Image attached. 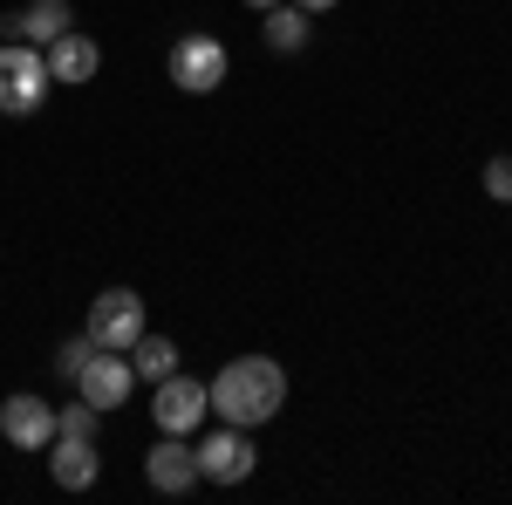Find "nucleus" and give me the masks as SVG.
I'll return each mask as SVG.
<instances>
[{"mask_svg":"<svg viewBox=\"0 0 512 505\" xmlns=\"http://www.w3.org/2000/svg\"><path fill=\"white\" fill-rule=\"evenodd\" d=\"M205 396H212V410H219V424H267L280 403H287V369H280L274 355H239V362H226L212 383H205Z\"/></svg>","mask_w":512,"mask_h":505,"instance_id":"nucleus-1","label":"nucleus"},{"mask_svg":"<svg viewBox=\"0 0 512 505\" xmlns=\"http://www.w3.org/2000/svg\"><path fill=\"white\" fill-rule=\"evenodd\" d=\"M48 55L35 41H0V117H35L48 96Z\"/></svg>","mask_w":512,"mask_h":505,"instance_id":"nucleus-2","label":"nucleus"},{"mask_svg":"<svg viewBox=\"0 0 512 505\" xmlns=\"http://www.w3.org/2000/svg\"><path fill=\"white\" fill-rule=\"evenodd\" d=\"M171 82L185 96H212L226 82V41L219 35H178L171 41Z\"/></svg>","mask_w":512,"mask_h":505,"instance_id":"nucleus-3","label":"nucleus"},{"mask_svg":"<svg viewBox=\"0 0 512 505\" xmlns=\"http://www.w3.org/2000/svg\"><path fill=\"white\" fill-rule=\"evenodd\" d=\"M96 349H130L137 335H144V294H130V287H110V294H96L89 301V328H82Z\"/></svg>","mask_w":512,"mask_h":505,"instance_id":"nucleus-4","label":"nucleus"},{"mask_svg":"<svg viewBox=\"0 0 512 505\" xmlns=\"http://www.w3.org/2000/svg\"><path fill=\"white\" fill-rule=\"evenodd\" d=\"M253 465H260V451H253V437L239 424H219L198 444V478H212V485H246Z\"/></svg>","mask_w":512,"mask_h":505,"instance_id":"nucleus-5","label":"nucleus"},{"mask_svg":"<svg viewBox=\"0 0 512 505\" xmlns=\"http://www.w3.org/2000/svg\"><path fill=\"white\" fill-rule=\"evenodd\" d=\"M205 410H212V396H205V383L198 376H164L158 396H151V417H158V430H171V437H192L198 424H205Z\"/></svg>","mask_w":512,"mask_h":505,"instance_id":"nucleus-6","label":"nucleus"},{"mask_svg":"<svg viewBox=\"0 0 512 505\" xmlns=\"http://www.w3.org/2000/svg\"><path fill=\"white\" fill-rule=\"evenodd\" d=\"M0 437L14 444V451H48L55 444V403H41V396H7L0 403Z\"/></svg>","mask_w":512,"mask_h":505,"instance_id":"nucleus-7","label":"nucleus"},{"mask_svg":"<svg viewBox=\"0 0 512 505\" xmlns=\"http://www.w3.org/2000/svg\"><path fill=\"white\" fill-rule=\"evenodd\" d=\"M144 478H151V492H164V499L192 492L198 485V444H185V437L164 430L158 444H151V458H144Z\"/></svg>","mask_w":512,"mask_h":505,"instance_id":"nucleus-8","label":"nucleus"},{"mask_svg":"<svg viewBox=\"0 0 512 505\" xmlns=\"http://www.w3.org/2000/svg\"><path fill=\"white\" fill-rule=\"evenodd\" d=\"M130 383H137V369H130V355H123V349H96V355H89V369L76 376L82 403H96V410H117L123 396H130Z\"/></svg>","mask_w":512,"mask_h":505,"instance_id":"nucleus-9","label":"nucleus"},{"mask_svg":"<svg viewBox=\"0 0 512 505\" xmlns=\"http://www.w3.org/2000/svg\"><path fill=\"white\" fill-rule=\"evenodd\" d=\"M69 21H76V14H69V0H28L21 14H7V21H0V35H7V41H35V48H48L55 35H69Z\"/></svg>","mask_w":512,"mask_h":505,"instance_id":"nucleus-10","label":"nucleus"},{"mask_svg":"<svg viewBox=\"0 0 512 505\" xmlns=\"http://www.w3.org/2000/svg\"><path fill=\"white\" fill-rule=\"evenodd\" d=\"M48 451H55V458H48V471H55V485H62V492H89V485H96V471H103L96 437H55Z\"/></svg>","mask_w":512,"mask_h":505,"instance_id":"nucleus-11","label":"nucleus"},{"mask_svg":"<svg viewBox=\"0 0 512 505\" xmlns=\"http://www.w3.org/2000/svg\"><path fill=\"white\" fill-rule=\"evenodd\" d=\"M41 55H48V76L69 82V89H76V82H89V76H96V62H103V48H96L89 35H76V28H69V35H55Z\"/></svg>","mask_w":512,"mask_h":505,"instance_id":"nucleus-12","label":"nucleus"},{"mask_svg":"<svg viewBox=\"0 0 512 505\" xmlns=\"http://www.w3.org/2000/svg\"><path fill=\"white\" fill-rule=\"evenodd\" d=\"M308 28H315L308 7H294V0L267 7V48H274V55H301V48H308Z\"/></svg>","mask_w":512,"mask_h":505,"instance_id":"nucleus-13","label":"nucleus"},{"mask_svg":"<svg viewBox=\"0 0 512 505\" xmlns=\"http://www.w3.org/2000/svg\"><path fill=\"white\" fill-rule=\"evenodd\" d=\"M130 369H137L144 383H164V376L178 369V349H171L164 335H137V342H130Z\"/></svg>","mask_w":512,"mask_h":505,"instance_id":"nucleus-14","label":"nucleus"},{"mask_svg":"<svg viewBox=\"0 0 512 505\" xmlns=\"http://www.w3.org/2000/svg\"><path fill=\"white\" fill-rule=\"evenodd\" d=\"M96 417H103L96 403H62L55 410V437H96Z\"/></svg>","mask_w":512,"mask_h":505,"instance_id":"nucleus-15","label":"nucleus"},{"mask_svg":"<svg viewBox=\"0 0 512 505\" xmlns=\"http://www.w3.org/2000/svg\"><path fill=\"white\" fill-rule=\"evenodd\" d=\"M89 355H96V342H89V335H76V342H62V349H55V376H69V383H76L82 369H89Z\"/></svg>","mask_w":512,"mask_h":505,"instance_id":"nucleus-16","label":"nucleus"},{"mask_svg":"<svg viewBox=\"0 0 512 505\" xmlns=\"http://www.w3.org/2000/svg\"><path fill=\"white\" fill-rule=\"evenodd\" d=\"M485 192L512 198V157H492V164H485Z\"/></svg>","mask_w":512,"mask_h":505,"instance_id":"nucleus-17","label":"nucleus"},{"mask_svg":"<svg viewBox=\"0 0 512 505\" xmlns=\"http://www.w3.org/2000/svg\"><path fill=\"white\" fill-rule=\"evenodd\" d=\"M294 7H308V14H328V7H342V0H294Z\"/></svg>","mask_w":512,"mask_h":505,"instance_id":"nucleus-18","label":"nucleus"},{"mask_svg":"<svg viewBox=\"0 0 512 505\" xmlns=\"http://www.w3.org/2000/svg\"><path fill=\"white\" fill-rule=\"evenodd\" d=\"M246 7H260V14H267V7H280V0H246Z\"/></svg>","mask_w":512,"mask_h":505,"instance_id":"nucleus-19","label":"nucleus"}]
</instances>
